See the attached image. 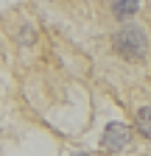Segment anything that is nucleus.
<instances>
[{
  "label": "nucleus",
  "instance_id": "2",
  "mask_svg": "<svg viewBox=\"0 0 151 156\" xmlns=\"http://www.w3.org/2000/svg\"><path fill=\"white\" fill-rule=\"evenodd\" d=\"M129 142H131V131L126 123H109L101 134V151L106 153H120L129 148Z\"/></svg>",
  "mask_w": 151,
  "mask_h": 156
},
{
  "label": "nucleus",
  "instance_id": "1",
  "mask_svg": "<svg viewBox=\"0 0 151 156\" xmlns=\"http://www.w3.org/2000/svg\"><path fill=\"white\" fill-rule=\"evenodd\" d=\"M112 48H115V53L120 58H126V62L131 64H145L148 62V53H151V39L145 34L143 25L137 23H126L115 31V36H112Z\"/></svg>",
  "mask_w": 151,
  "mask_h": 156
},
{
  "label": "nucleus",
  "instance_id": "3",
  "mask_svg": "<svg viewBox=\"0 0 151 156\" xmlns=\"http://www.w3.org/2000/svg\"><path fill=\"white\" fill-rule=\"evenodd\" d=\"M109 9H112V17L129 20V17H134V14L140 11V0H112Z\"/></svg>",
  "mask_w": 151,
  "mask_h": 156
},
{
  "label": "nucleus",
  "instance_id": "6",
  "mask_svg": "<svg viewBox=\"0 0 151 156\" xmlns=\"http://www.w3.org/2000/svg\"><path fill=\"white\" fill-rule=\"evenodd\" d=\"M70 156H90V153H87V151H73Z\"/></svg>",
  "mask_w": 151,
  "mask_h": 156
},
{
  "label": "nucleus",
  "instance_id": "4",
  "mask_svg": "<svg viewBox=\"0 0 151 156\" xmlns=\"http://www.w3.org/2000/svg\"><path fill=\"white\" fill-rule=\"evenodd\" d=\"M134 128L140 131V136L151 140V106H140L134 114Z\"/></svg>",
  "mask_w": 151,
  "mask_h": 156
},
{
  "label": "nucleus",
  "instance_id": "5",
  "mask_svg": "<svg viewBox=\"0 0 151 156\" xmlns=\"http://www.w3.org/2000/svg\"><path fill=\"white\" fill-rule=\"evenodd\" d=\"M17 42H20L23 48L36 45V31H34L31 25H23V28H20V34H17Z\"/></svg>",
  "mask_w": 151,
  "mask_h": 156
}]
</instances>
